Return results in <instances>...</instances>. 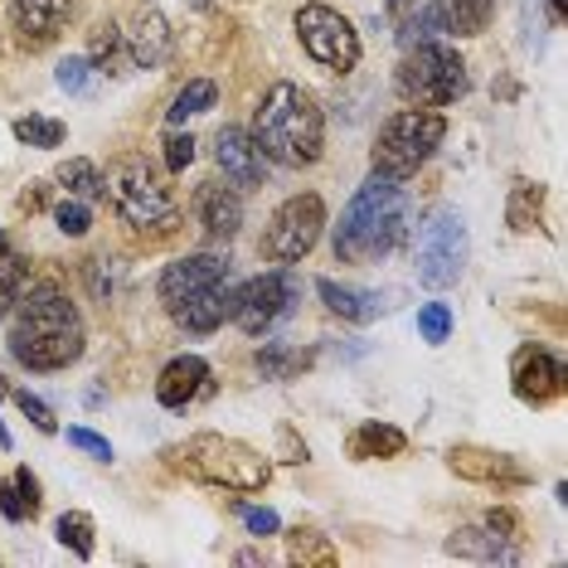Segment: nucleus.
Here are the masks:
<instances>
[{"mask_svg": "<svg viewBox=\"0 0 568 568\" xmlns=\"http://www.w3.org/2000/svg\"><path fill=\"white\" fill-rule=\"evenodd\" d=\"M88 335H83V316L69 302V292L54 277H40L20 292L16 312H10V355L16 365L34 369V374H54L69 369L83 355Z\"/></svg>", "mask_w": 568, "mask_h": 568, "instance_id": "f257e3e1", "label": "nucleus"}, {"mask_svg": "<svg viewBox=\"0 0 568 568\" xmlns=\"http://www.w3.org/2000/svg\"><path fill=\"white\" fill-rule=\"evenodd\" d=\"M408 210L413 204L404 195V180H389L374 171L355 190V200L341 210V224L331 234L335 257L351 267H369L379 257H389L408 239Z\"/></svg>", "mask_w": 568, "mask_h": 568, "instance_id": "f03ea898", "label": "nucleus"}, {"mask_svg": "<svg viewBox=\"0 0 568 568\" xmlns=\"http://www.w3.org/2000/svg\"><path fill=\"white\" fill-rule=\"evenodd\" d=\"M248 136H253V146L263 151V161L302 171V165H316L321 151H326V118H321L316 98L306 93V88L273 83L267 98L257 102Z\"/></svg>", "mask_w": 568, "mask_h": 568, "instance_id": "7ed1b4c3", "label": "nucleus"}, {"mask_svg": "<svg viewBox=\"0 0 568 568\" xmlns=\"http://www.w3.org/2000/svg\"><path fill=\"white\" fill-rule=\"evenodd\" d=\"M229 257L219 253H190L175 257L161 273V306L180 331L210 335L229 321Z\"/></svg>", "mask_w": 568, "mask_h": 568, "instance_id": "20e7f679", "label": "nucleus"}, {"mask_svg": "<svg viewBox=\"0 0 568 568\" xmlns=\"http://www.w3.org/2000/svg\"><path fill=\"white\" fill-rule=\"evenodd\" d=\"M102 195H108L112 214L122 219L126 229H136V234H175L180 224V204L171 195V185L156 175V165L146 156H122L108 165V175H102Z\"/></svg>", "mask_w": 568, "mask_h": 568, "instance_id": "39448f33", "label": "nucleus"}, {"mask_svg": "<svg viewBox=\"0 0 568 568\" xmlns=\"http://www.w3.org/2000/svg\"><path fill=\"white\" fill-rule=\"evenodd\" d=\"M171 462L185 476H195L204 486H224V490H263L273 476V462L257 447L239 443L224 433H195L180 447H171Z\"/></svg>", "mask_w": 568, "mask_h": 568, "instance_id": "423d86ee", "label": "nucleus"}, {"mask_svg": "<svg viewBox=\"0 0 568 568\" xmlns=\"http://www.w3.org/2000/svg\"><path fill=\"white\" fill-rule=\"evenodd\" d=\"M467 63H462L457 49L447 44H413L404 49V63H398V93H404L413 108H452V102L467 98Z\"/></svg>", "mask_w": 568, "mask_h": 568, "instance_id": "0eeeda50", "label": "nucleus"}, {"mask_svg": "<svg viewBox=\"0 0 568 568\" xmlns=\"http://www.w3.org/2000/svg\"><path fill=\"white\" fill-rule=\"evenodd\" d=\"M443 136H447L443 112H433V108L394 112V118L379 126V141H374V171L389 175V180L418 175V165L443 146Z\"/></svg>", "mask_w": 568, "mask_h": 568, "instance_id": "6e6552de", "label": "nucleus"}, {"mask_svg": "<svg viewBox=\"0 0 568 568\" xmlns=\"http://www.w3.org/2000/svg\"><path fill=\"white\" fill-rule=\"evenodd\" d=\"M467 257H471V239H467V219L457 210H433L428 224L418 234V277L423 287L443 292L457 287L462 273H467Z\"/></svg>", "mask_w": 568, "mask_h": 568, "instance_id": "1a4fd4ad", "label": "nucleus"}, {"mask_svg": "<svg viewBox=\"0 0 568 568\" xmlns=\"http://www.w3.org/2000/svg\"><path fill=\"white\" fill-rule=\"evenodd\" d=\"M321 234H326V200H321L316 190H306V195H292L287 204H277L273 224H267V234H263V253L273 257L277 267H292L316 248Z\"/></svg>", "mask_w": 568, "mask_h": 568, "instance_id": "9d476101", "label": "nucleus"}, {"mask_svg": "<svg viewBox=\"0 0 568 568\" xmlns=\"http://www.w3.org/2000/svg\"><path fill=\"white\" fill-rule=\"evenodd\" d=\"M296 34H302V49L312 54L321 69L331 73H351L359 63V34L355 24L331 6H302L296 10Z\"/></svg>", "mask_w": 568, "mask_h": 568, "instance_id": "9b49d317", "label": "nucleus"}, {"mask_svg": "<svg viewBox=\"0 0 568 568\" xmlns=\"http://www.w3.org/2000/svg\"><path fill=\"white\" fill-rule=\"evenodd\" d=\"M292 296H296V282H292L287 267H277V273H257L229 296V321H234L243 335H267L282 316L292 312Z\"/></svg>", "mask_w": 568, "mask_h": 568, "instance_id": "f8f14e48", "label": "nucleus"}, {"mask_svg": "<svg viewBox=\"0 0 568 568\" xmlns=\"http://www.w3.org/2000/svg\"><path fill=\"white\" fill-rule=\"evenodd\" d=\"M510 389L520 404H549V398H559L568 389V379H564V365L554 359L545 345H520L510 359Z\"/></svg>", "mask_w": 568, "mask_h": 568, "instance_id": "ddd939ff", "label": "nucleus"}, {"mask_svg": "<svg viewBox=\"0 0 568 568\" xmlns=\"http://www.w3.org/2000/svg\"><path fill=\"white\" fill-rule=\"evenodd\" d=\"M79 6L83 0H10V30L24 49H44L69 30Z\"/></svg>", "mask_w": 568, "mask_h": 568, "instance_id": "4468645a", "label": "nucleus"}, {"mask_svg": "<svg viewBox=\"0 0 568 568\" xmlns=\"http://www.w3.org/2000/svg\"><path fill=\"white\" fill-rule=\"evenodd\" d=\"M122 44L136 69H161V63L171 59V20H165L156 6H136L122 30Z\"/></svg>", "mask_w": 568, "mask_h": 568, "instance_id": "2eb2a0df", "label": "nucleus"}, {"mask_svg": "<svg viewBox=\"0 0 568 568\" xmlns=\"http://www.w3.org/2000/svg\"><path fill=\"white\" fill-rule=\"evenodd\" d=\"M214 161L234 190H253V185H263V175H267V161H263V151L253 146L248 126H224V132L214 136Z\"/></svg>", "mask_w": 568, "mask_h": 568, "instance_id": "dca6fc26", "label": "nucleus"}, {"mask_svg": "<svg viewBox=\"0 0 568 568\" xmlns=\"http://www.w3.org/2000/svg\"><path fill=\"white\" fill-rule=\"evenodd\" d=\"M447 467L457 471L462 481H476V486H525L529 481V476L515 467V457L490 452V447H452Z\"/></svg>", "mask_w": 568, "mask_h": 568, "instance_id": "f3484780", "label": "nucleus"}, {"mask_svg": "<svg viewBox=\"0 0 568 568\" xmlns=\"http://www.w3.org/2000/svg\"><path fill=\"white\" fill-rule=\"evenodd\" d=\"M389 24H394V40L404 49L447 34V16L437 0H389Z\"/></svg>", "mask_w": 568, "mask_h": 568, "instance_id": "a211bd4d", "label": "nucleus"}, {"mask_svg": "<svg viewBox=\"0 0 568 568\" xmlns=\"http://www.w3.org/2000/svg\"><path fill=\"white\" fill-rule=\"evenodd\" d=\"M214 384H210V365H204L200 355H175L171 365L161 369L156 379V398L165 408H190L195 398H204Z\"/></svg>", "mask_w": 568, "mask_h": 568, "instance_id": "6ab92c4d", "label": "nucleus"}, {"mask_svg": "<svg viewBox=\"0 0 568 568\" xmlns=\"http://www.w3.org/2000/svg\"><path fill=\"white\" fill-rule=\"evenodd\" d=\"M195 219L210 239H234L243 224V200L234 185H219V180H204L195 190Z\"/></svg>", "mask_w": 568, "mask_h": 568, "instance_id": "aec40b11", "label": "nucleus"}, {"mask_svg": "<svg viewBox=\"0 0 568 568\" xmlns=\"http://www.w3.org/2000/svg\"><path fill=\"white\" fill-rule=\"evenodd\" d=\"M452 559H471V564H520V545H510L506 535H496L490 525H467L447 539Z\"/></svg>", "mask_w": 568, "mask_h": 568, "instance_id": "412c9836", "label": "nucleus"}, {"mask_svg": "<svg viewBox=\"0 0 568 568\" xmlns=\"http://www.w3.org/2000/svg\"><path fill=\"white\" fill-rule=\"evenodd\" d=\"M316 296L326 302L331 316L355 321V326H369V321L379 316V296H374V292H359V287H341L335 277H321V282H316Z\"/></svg>", "mask_w": 568, "mask_h": 568, "instance_id": "4be33fe9", "label": "nucleus"}, {"mask_svg": "<svg viewBox=\"0 0 568 568\" xmlns=\"http://www.w3.org/2000/svg\"><path fill=\"white\" fill-rule=\"evenodd\" d=\"M351 457L355 462H374V457H404V447H408V437L394 428V423H379V418H365L359 428L351 433Z\"/></svg>", "mask_w": 568, "mask_h": 568, "instance_id": "5701e85b", "label": "nucleus"}, {"mask_svg": "<svg viewBox=\"0 0 568 568\" xmlns=\"http://www.w3.org/2000/svg\"><path fill=\"white\" fill-rule=\"evenodd\" d=\"M40 476H34L30 467H16L0 481V515L6 520H34L40 515Z\"/></svg>", "mask_w": 568, "mask_h": 568, "instance_id": "b1692460", "label": "nucleus"}, {"mask_svg": "<svg viewBox=\"0 0 568 568\" xmlns=\"http://www.w3.org/2000/svg\"><path fill=\"white\" fill-rule=\"evenodd\" d=\"M287 559L296 568H335L341 554H335V545L316 525H296V529H287Z\"/></svg>", "mask_w": 568, "mask_h": 568, "instance_id": "393cba45", "label": "nucleus"}, {"mask_svg": "<svg viewBox=\"0 0 568 568\" xmlns=\"http://www.w3.org/2000/svg\"><path fill=\"white\" fill-rule=\"evenodd\" d=\"M24 287H30V263L16 253V243L0 234V321L16 312V302H20Z\"/></svg>", "mask_w": 568, "mask_h": 568, "instance_id": "a878e982", "label": "nucleus"}, {"mask_svg": "<svg viewBox=\"0 0 568 568\" xmlns=\"http://www.w3.org/2000/svg\"><path fill=\"white\" fill-rule=\"evenodd\" d=\"M539 210H545V185H535V180H515L510 200H506V224L515 229V234H529V229H539Z\"/></svg>", "mask_w": 568, "mask_h": 568, "instance_id": "bb28decb", "label": "nucleus"}, {"mask_svg": "<svg viewBox=\"0 0 568 568\" xmlns=\"http://www.w3.org/2000/svg\"><path fill=\"white\" fill-rule=\"evenodd\" d=\"M253 365L263 379H296L306 365H312V351H292V345H263L253 355Z\"/></svg>", "mask_w": 568, "mask_h": 568, "instance_id": "cd10ccee", "label": "nucleus"}, {"mask_svg": "<svg viewBox=\"0 0 568 568\" xmlns=\"http://www.w3.org/2000/svg\"><path fill=\"white\" fill-rule=\"evenodd\" d=\"M447 16V34H481L490 24L496 0H437Z\"/></svg>", "mask_w": 568, "mask_h": 568, "instance_id": "c85d7f7f", "label": "nucleus"}, {"mask_svg": "<svg viewBox=\"0 0 568 568\" xmlns=\"http://www.w3.org/2000/svg\"><path fill=\"white\" fill-rule=\"evenodd\" d=\"M54 535H59V545H63V549H73L79 559H93V549H98V529H93V520H88L83 510H63V515H59V525H54Z\"/></svg>", "mask_w": 568, "mask_h": 568, "instance_id": "c756f323", "label": "nucleus"}, {"mask_svg": "<svg viewBox=\"0 0 568 568\" xmlns=\"http://www.w3.org/2000/svg\"><path fill=\"white\" fill-rule=\"evenodd\" d=\"M214 102H219V88H214L210 79H190V83L175 93V102H171V122L180 126L185 118H200V112H210Z\"/></svg>", "mask_w": 568, "mask_h": 568, "instance_id": "7c9ffc66", "label": "nucleus"}, {"mask_svg": "<svg viewBox=\"0 0 568 568\" xmlns=\"http://www.w3.org/2000/svg\"><path fill=\"white\" fill-rule=\"evenodd\" d=\"M59 185L69 190L73 200H98L102 195V171L93 161H63L59 165Z\"/></svg>", "mask_w": 568, "mask_h": 568, "instance_id": "2f4dec72", "label": "nucleus"}, {"mask_svg": "<svg viewBox=\"0 0 568 568\" xmlns=\"http://www.w3.org/2000/svg\"><path fill=\"white\" fill-rule=\"evenodd\" d=\"M63 122H54V118H20L16 122V141H24V146H40V151H54V146H63Z\"/></svg>", "mask_w": 568, "mask_h": 568, "instance_id": "473e14b6", "label": "nucleus"}, {"mask_svg": "<svg viewBox=\"0 0 568 568\" xmlns=\"http://www.w3.org/2000/svg\"><path fill=\"white\" fill-rule=\"evenodd\" d=\"M93 73H98V69H93V59H88V54H73V59H63L59 69H54V79H59L63 93L83 98L88 88H93Z\"/></svg>", "mask_w": 568, "mask_h": 568, "instance_id": "72a5a7b5", "label": "nucleus"}, {"mask_svg": "<svg viewBox=\"0 0 568 568\" xmlns=\"http://www.w3.org/2000/svg\"><path fill=\"white\" fill-rule=\"evenodd\" d=\"M54 224H59V234H69V239H83L88 229H93V214H88V200H59L54 204Z\"/></svg>", "mask_w": 568, "mask_h": 568, "instance_id": "f704fd0d", "label": "nucleus"}, {"mask_svg": "<svg viewBox=\"0 0 568 568\" xmlns=\"http://www.w3.org/2000/svg\"><path fill=\"white\" fill-rule=\"evenodd\" d=\"M10 398H16V404H20V413H24V418H30V423H34V428H40V433H59V418H54V408H49L40 394H30V389H10Z\"/></svg>", "mask_w": 568, "mask_h": 568, "instance_id": "c9c22d12", "label": "nucleus"}, {"mask_svg": "<svg viewBox=\"0 0 568 568\" xmlns=\"http://www.w3.org/2000/svg\"><path fill=\"white\" fill-rule=\"evenodd\" d=\"M418 335H423L428 345H443L447 335H452V312H447L443 302H428V306L418 312Z\"/></svg>", "mask_w": 568, "mask_h": 568, "instance_id": "e433bc0d", "label": "nucleus"}, {"mask_svg": "<svg viewBox=\"0 0 568 568\" xmlns=\"http://www.w3.org/2000/svg\"><path fill=\"white\" fill-rule=\"evenodd\" d=\"M122 49V30L118 24H98L93 30V49H88V59H93V69H112V54Z\"/></svg>", "mask_w": 568, "mask_h": 568, "instance_id": "4c0bfd02", "label": "nucleus"}, {"mask_svg": "<svg viewBox=\"0 0 568 568\" xmlns=\"http://www.w3.org/2000/svg\"><path fill=\"white\" fill-rule=\"evenodd\" d=\"M161 146H165V171H175V175L195 161V136H190V132H171Z\"/></svg>", "mask_w": 568, "mask_h": 568, "instance_id": "58836bf2", "label": "nucleus"}, {"mask_svg": "<svg viewBox=\"0 0 568 568\" xmlns=\"http://www.w3.org/2000/svg\"><path fill=\"white\" fill-rule=\"evenodd\" d=\"M69 447L88 452L93 462H112V443H108V437H98L93 428H69Z\"/></svg>", "mask_w": 568, "mask_h": 568, "instance_id": "ea45409f", "label": "nucleus"}, {"mask_svg": "<svg viewBox=\"0 0 568 568\" xmlns=\"http://www.w3.org/2000/svg\"><path fill=\"white\" fill-rule=\"evenodd\" d=\"M239 515H243V525H248V535H257V539H267L282 529V520L267 506H239Z\"/></svg>", "mask_w": 568, "mask_h": 568, "instance_id": "a19ab883", "label": "nucleus"}, {"mask_svg": "<svg viewBox=\"0 0 568 568\" xmlns=\"http://www.w3.org/2000/svg\"><path fill=\"white\" fill-rule=\"evenodd\" d=\"M486 525L496 529V535H506L510 545H520V520H515L510 510H490V515H486Z\"/></svg>", "mask_w": 568, "mask_h": 568, "instance_id": "79ce46f5", "label": "nucleus"}, {"mask_svg": "<svg viewBox=\"0 0 568 568\" xmlns=\"http://www.w3.org/2000/svg\"><path fill=\"white\" fill-rule=\"evenodd\" d=\"M277 437H282V447H287V457H282V462H312V452H306V443H296L292 428H282Z\"/></svg>", "mask_w": 568, "mask_h": 568, "instance_id": "37998d69", "label": "nucleus"}, {"mask_svg": "<svg viewBox=\"0 0 568 568\" xmlns=\"http://www.w3.org/2000/svg\"><path fill=\"white\" fill-rule=\"evenodd\" d=\"M549 10H554V20H564L568 16V0H549Z\"/></svg>", "mask_w": 568, "mask_h": 568, "instance_id": "c03bdc74", "label": "nucleus"}]
</instances>
